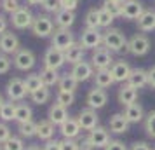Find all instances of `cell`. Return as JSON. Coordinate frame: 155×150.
Wrapping results in <instances>:
<instances>
[{"mask_svg": "<svg viewBox=\"0 0 155 150\" xmlns=\"http://www.w3.org/2000/svg\"><path fill=\"white\" fill-rule=\"evenodd\" d=\"M71 75L75 77V79L78 80V84L80 82H85V80H89L94 75V66H92L89 61H78V63H75L73 66H71Z\"/></svg>", "mask_w": 155, "mask_h": 150, "instance_id": "4fadbf2b", "label": "cell"}, {"mask_svg": "<svg viewBox=\"0 0 155 150\" xmlns=\"http://www.w3.org/2000/svg\"><path fill=\"white\" fill-rule=\"evenodd\" d=\"M103 7L113 16V18H122V4L117 0H105L103 2Z\"/></svg>", "mask_w": 155, "mask_h": 150, "instance_id": "74e56055", "label": "cell"}, {"mask_svg": "<svg viewBox=\"0 0 155 150\" xmlns=\"http://www.w3.org/2000/svg\"><path fill=\"white\" fill-rule=\"evenodd\" d=\"M5 93H7V98L11 101H21L25 96H26V87H25V80L18 79H11L7 82V87H5Z\"/></svg>", "mask_w": 155, "mask_h": 150, "instance_id": "7c38bea8", "label": "cell"}, {"mask_svg": "<svg viewBox=\"0 0 155 150\" xmlns=\"http://www.w3.org/2000/svg\"><path fill=\"white\" fill-rule=\"evenodd\" d=\"M64 63H66V59H64V52L63 51L56 49V47H52V45L45 51V54H44V66H45V68L59 70Z\"/></svg>", "mask_w": 155, "mask_h": 150, "instance_id": "30bf717a", "label": "cell"}, {"mask_svg": "<svg viewBox=\"0 0 155 150\" xmlns=\"http://www.w3.org/2000/svg\"><path fill=\"white\" fill-rule=\"evenodd\" d=\"M98 14H99V28H110L115 18H113V16L110 14L103 5L98 9Z\"/></svg>", "mask_w": 155, "mask_h": 150, "instance_id": "ab89813d", "label": "cell"}, {"mask_svg": "<svg viewBox=\"0 0 155 150\" xmlns=\"http://www.w3.org/2000/svg\"><path fill=\"white\" fill-rule=\"evenodd\" d=\"M30 98H31V101H33V103H37V105H44V103H47V101H49V98H51L49 87L42 86L40 89H37L35 93L30 94Z\"/></svg>", "mask_w": 155, "mask_h": 150, "instance_id": "e575fe53", "label": "cell"}, {"mask_svg": "<svg viewBox=\"0 0 155 150\" xmlns=\"http://www.w3.org/2000/svg\"><path fill=\"white\" fill-rule=\"evenodd\" d=\"M80 131H82V128H80L78 121L73 119V117H68V119L59 126V133L63 135V138H77V136L80 135Z\"/></svg>", "mask_w": 155, "mask_h": 150, "instance_id": "7402d4cb", "label": "cell"}, {"mask_svg": "<svg viewBox=\"0 0 155 150\" xmlns=\"http://www.w3.org/2000/svg\"><path fill=\"white\" fill-rule=\"evenodd\" d=\"M42 148L44 150H61V142L59 140H47Z\"/></svg>", "mask_w": 155, "mask_h": 150, "instance_id": "681fc988", "label": "cell"}, {"mask_svg": "<svg viewBox=\"0 0 155 150\" xmlns=\"http://www.w3.org/2000/svg\"><path fill=\"white\" fill-rule=\"evenodd\" d=\"M31 33L35 37H40V38L51 37L54 33V21L47 14L35 16L33 18V23H31Z\"/></svg>", "mask_w": 155, "mask_h": 150, "instance_id": "7a4b0ae2", "label": "cell"}, {"mask_svg": "<svg viewBox=\"0 0 155 150\" xmlns=\"http://www.w3.org/2000/svg\"><path fill=\"white\" fill-rule=\"evenodd\" d=\"M78 86V80L71 75V73H64L61 75V79L58 82V87L59 91H70V93H75V89Z\"/></svg>", "mask_w": 155, "mask_h": 150, "instance_id": "f546056e", "label": "cell"}, {"mask_svg": "<svg viewBox=\"0 0 155 150\" xmlns=\"http://www.w3.org/2000/svg\"><path fill=\"white\" fill-rule=\"evenodd\" d=\"M19 49V38L12 32H5L0 35V51L4 54H16Z\"/></svg>", "mask_w": 155, "mask_h": 150, "instance_id": "5bb4252c", "label": "cell"}, {"mask_svg": "<svg viewBox=\"0 0 155 150\" xmlns=\"http://www.w3.org/2000/svg\"><path fill=\"white\" fill-rule=\"evenodd\" d=\"M35 16L31 14V11L28 7H21L19 11H16L14 14H11V23L16 30H26L31 28V23H33Z\"/></svg>", "mask_w": 155, "mask_h": 150, "instance_id": "9c48e42d", "label": "cell"}, {"mask_svg": "<svg viewBox=\"0 0 155 150\" xmlns=\"http://www.w3.org/2000/svg\"><path fill=\"white\" fill-rule=\"evenodd\" d=\"M145 131L150 138H155V110H152L145 117Z\"/></svg>", "mask_w": 155, "mask_h": 150, "instance_id": "b9f144b4", "label": "cell"}, {"mask_svg": "<svg viewBox=\"0 0 155 150\" xmlns=\"http://www.w3.org/2000/svg\"><path fill=\"white\" fill-rule=\"evenodd\" d=\"M0 7L4 9V12L14 14L16 11H19L23 5H19V0H0Z\"/></svg>", "mask_w": 155, "mask_h": 150, "instance_id": "60d3db41", "label": "cell"}, {"mask_svg": "<svg viewBox=\"0 0 155 150\" xmlns=\"http://www.w3.org/2000/svg\"><path fill=\"white\" fill-rule=\"evenodd\" d=\"M56 101L59 105H63V107H70L75 103V93H70V91H58L56 94Z\"/></svg>", "mask_w": 155, "mask_h": 150, "instance_id": "f35d334b", "label": "cell"}, {"mask_svg": "<svg viewBox=\"0 0 155 150\" xmlns=\"http://www.w3.org/2000/svg\"><path fill=\"white\" fill-rule=\"evenodd\" d=\"M18 131H19L21 138H33V136H37V122H21V124H18Z\"/></svg>", "mask_w": 155, "mask_h": 150, "instance_id": "836d02e7", "label": "cell"}, {"mask_svg": "<svg viewBox=\"0 0 155 150\" xmlns=\"http://www.w3.org/2000/svg\"><path fill=\"white\" fill-rule=\"evenodd\" d=\"M31 107L26 105V103H19V105H16V122L18 124H21V122H28L31 121Z\"/></svg>", "mask_w": 155, "mask_h": 150, "instance_id": "1f68e13d", "label": "cell"}, {"mask_svg": "<svg viewBox=\"0 0 155 150\" xmlns=\"http://www.w3.org/2000/svg\"><path fill=\"white\" fill-rule=\"evenodd\" d=\"M7 25H9L7 18H5V16H4V14H0V35L7 32Z\"/></svg>", "mask_w": 155, "mask_h": 150, "instance_id": "db71d44e", "label": "cell"}, {"mask_svg": "<svg viewBox=\"0 0 155 150\" xmlns=\"http://www.w3.org/2000/svg\"><path fill=\"white\" fill-rule=\"evenodd\" d=\"M150 51V40L143 33H136L127 40V52L133 56H145Z\"/></svg>", "mask_w": 155, "mask_h": 150, "instance_id": "5b68a950", "label": "cell"}, {"mask_svg": "<svg viewBox=\"0 0 155 150\" xmlns=\"http://www.w3.org/2000/svg\"><path fill=\"white\" fill-rule=\"evenodd\" d=\"M91 65L94 70H105L113 65V54L110 49H106L105 45H99L96 49H92L91 54Z\"/></svg>", "mask_w": 155, "mask_h": 150, "instance_id": "3957f363", "label": "cell"}, {"mask_svg": "<svg viewBox=\"0 0 155 150\" xmlns=\"http://www.w3.org/2000/svg\"><path fill=\"white\" fill-rule=\"evenodd\" d=\"M129 150H153V148L145 142H136V143H133V147H131Z\"/></svg>", "mask_w": 155, "mask_h": 150, "instance_id": "816d5d0a", "label": "cell"}, {"mask_svg": "<svg viewBox=\"0 0 155 150\" xmlns=\"http://www.w3.org/2000/svg\"><path fill=\"white\" fill-rule=\"evenodd\" d=\"M0 150H4V148H2V143H0Z\"/></svg>", "mask_w": 155, "mask_h": 150, "instance_id": "91938a15", "label": "cell"}, {"mask_svg": "<svg viewBox=\"0 0 155 150\" xmlns=\"http://www.w3.org/2000/svg\"><path fill=\"white\" fill-rule=\"evenodd\" d=\"M117 100H119V103L122 107H127L131 103H136V100H138V89H134L133 86H129L127 82H124L120 86L119 93H117Z\"/></svg>", "mask_w": 155, "mask_h": 150, "instance_id": "ac0fdd59", "label": "cell"}, {"mask_svg": "<svg viewBox=\"0 0 155 150\" xmlns=\"http://www.w3.org/2000/svg\"><path fill=\"white\" fill-rule=\"evenodd\" d=\"M51 44H52V47L64 52L68 47H71L75 44V37L70 32V28H56L54 33L51 35Z\"/></svg>", "mask_w": 155, "mask_h": 150, "instance_id": "277c9868", "label": "cell"}, {"mask_svg": "<svg viewBox=\"0 0 155 150\" xmlns=\"http://www.w3.org/2000/svg\"><path fill=\"white\" fill-rule=\"evenodd\" d=\"M84 54H85V49L80 44L75 42L71 47H68V49L64 51V59H66V63L75 65V63H78V61L84 59Z\"/></svg>", "mask_w": 155, "mask_h": 150, "instance_id": "83f0119b", "label": "cell"}, {"mask_svg": "<svg viewBox=\"0 0 155 150\" xmlns=\"http://www.w3.org/2000/svg\"><path fill=\"white\" fill-rule=\"evenodd\" d=\"M92 77H94V86L101 87V89H108L112 84H115V79H113L110 68H105V70H96Z\"/></svg>", "mask_w": 155, "mask_h": 150, "instance_id": "484cf974", "label": "cell"}, {"mask_svg": "<svg viewBox=\"0 0 155 150\" xmlns=\"http://www.w3.org/2000/svg\"><path fill=\"white\" fill-rule=\"evenodd\" d=\"M127 84L133 86L134 89H141V87L148 86V70H145V68H133L129 79H127Z\"/></svg>", "mask_w": 155, "mask_h": 150, "instance_id": "44dd1931", "label": "cell"}, {"mask_svg": "<svg viewBox=\"0 0 155 150\" xmlns=\"http://www.w3.org/2000/svg\"><path fill=\"white\" fill-rule=\"evenodd\" d=\"M153 150H155V148H153Z\"/></svg>", "mask_w": 155, "mask_h": 150, "instance_id": "94428289", "label": "cell"}, {"mask_svg": "<svg viewBox=\"0 0 155 150\" xmlns=\"http://www.w3.org/2000/svg\"><path fill=\"white\" fill-rule=\"evenodd\" d=\"M78 150H94V147H92V143L89 138H84V140H80L78 142Z\"/></svg>", "mask_w": 155, "mask_h": 150, "instance_id": "f907efd6", "label": "cell"}, {"mask_svg": "<svg viewBox=\"0 0 155 150\" xmlns=\"http://www.w3.org/2000/svg\"><path fill=\"white\" fill-rule=\"evenodd\" d=\"M103 45L112 52H122L127 51V38L119 28H106L103 33Z\"/></svg>", "mask_w": 155, "mask_h": 150, "instance_id": "6da1fadb", "label": "cell"}, {"mask_svg": "<svg viewBox=\"0 0 155 150\" xmlns=\"http://www.w3.org/2000/svg\"><path fill=\"white\" fill-rule=\"evenodd\" d=\"M78 124H80V128L84 129V131H91L98 126V114H96V110H92V108H84V110H80L78 112V117H77Z\"/></svg>", "mask_w": 155, "mask_h": 150, "instance_id": "9a60e30c", "label": "cell"}, {"mask_svg": "<svg viewBox=\"0 0 155 150\" xmlns=\"http://www.w3.org/2000/svg\"><path fill=\"white\" fill-rule=\"evenodd\" d=\"M11 129H9V126L5 124V122H0V143H5L11 138Z\"/></svg>", "mask_w": 155, "mask_h": 150, "instance_id": "bcb514c9", "label": "cell"}, {"mask_svg": "<svg viewBox=\"0 0 155 150\" xmlns=\"http://www.w3.org/2000/svg\"><path fill=\"white\" fill-rule=\"evenodd\" d=\"M80 45L84 49H96L99 45H103V33L99 28H85L80 35Z\"/></svg>", "mask_w": 155, "mask_h": 150, "instance_id": "8992f818", "label": "cell"}, {"mask_svg": "<svg viewBox=\"0 0 155 150\" xmlns=\"http://www.w3.org/2000/svg\"><path fill=\"white\" fill-rule=\"evenodd\" d=\"M40 79H42V84L45 87H52V86H58V82H59V79H61V75H59V72L58 70L45 68V66H44V70L40 72Z\"/></svg>", "mask_w": 155, "mask_h": 150, "instance_id": "f1b7e54d", "label": "cell"}, {"mask_svg": "<svg viewBox=\"0 0 155 150\" xmlns=\"http://www.w3.org/2000/svg\"><path fill=\"white\" fill-rule=\"evenodd\" d=\"M61 150H78V142L75 138H64L61 140Z\"/></svg>", "mask_w": 155, "mask_h": 150, "instance_id": "f6af8a7d", "label": "cell"}, {"mask_svg": "<svg viewBox=\"0 0 155 150\" xmlns=\"http://www.w3.org/2000/svg\"><path fill=\"white\" fill-rule=\"evenodd\" d=\"M25 150H44V148L42 147H38V145H28Z\"/></svg>", "mask_w": 155, "mask_h": 150, "instance_id": "9f6ffc18", "label": "cell"}, {"mask_svg": "<svg viewBox=\"0 0 155 150\" xmlns=\"http://www.w3.org/2000/svg\"><path fill=\"white\" fill-rule=\"evenodd\" d=\"M47 117H49V121L54 124V126H61L66 119H68V110L66 107L63 105H59V103H52L49 108V112H47Z\"/></svg>", "mask_w": 155, "mask_h": 150, "instance_id": "ffe728a7", "label": "cell"}, {"mask_svg": "<svg viewBox=\"0 0 155 150\" xmlns=\"http://www.w3.org/2000/svg\"><path fill=\"white\" fill-rule=\"evenodd\" d=\"M2 105H4V98H2V96H0V107H2Z\"/></svg>", "mask_w": 155, "mask_h": 150, "instance_id": "6f0895ef", "label": "cell"}, {"mask_svg": "<svg viewBox=\"0 0 155 150\" xmlns=\"http://www.w3.org/2000/svg\"><path fill=\"white\" fill-rule=\"evenodd\" d=\"M75 11H66V9H59L54 14V23L58 28H70L75 23Z\"/></svg>", "mask_w": 155, "mask_h": 150, "instance_id": "cb8c5ba5", "label": "cell"}, {"mask_svg": "<svg viewBox=\"0 0 155 150\" xmlns=\"http://www.w3.org/2000/svg\"><path fill=\"white\" fill-rule=\"evenodd\" d=\"M84 23H85V28H99V14H98V9L92 7L85 12V18H84Z\"/></svg>", "mask_w": 155, "mask_h": 150, "instance_id": "d590c367", "label": "cell"}, {"mask_svg": "<svg viewBox=\"0 0 155 150\" xmlns=\"http://www.w3.org/2000/svg\"><path fill=\"white\" fill-rule=\"evenodd\" d=\"M148 86L152 89H155V66H152L148 70Z\"/></svg>", "mask_w": 155, "mask_h": 150, "instance_id": "f5cc1de1", "label": "cell"}, {"mask_svg": "<svg viewBox=\"0 0 155 150\" xmlns=\"http://www.w3.org/2000/svg\"><path fill=\"white\" fill-rule=\"evenodd\" d=\"M110 72H112L115 82H122V84H124V82H127L133 68H131L124 59H120V61H113V65L110 66Z\"/></svg>", "mask_w": 155, "mask_h": 150, "instance_id": "e0dca14e", "label": "cell"}, {"mask_svg": "<svg viewBox=\"0 0 155 150\" xmlns=\"http://www.w3.org/2000/svg\"><path fill=\"white\" fill-rule=\"evenodd\" d=\"M2 148L4 150H25V142H23V138L19 136H11L5 143H2Z\"/></svg>", "mask_w": 155, "mask_h": 150, "instance_id": "8d00e7d4", "label": "cell"}, {"mask_svg": "<svg viewBox=\"0 0 155 150\" xmlns=\"http://www.w3.org/2000/svg\"><path fill=\"white\" fill-rule=\"evenodd\" d=\"M117 2H120V4H124V2H126V0H117Z\"/></svg>", "mask_w": 155, "mask_h": 150, "instance_id": "680465c9", "label": "cell"}, {"mask_svg": "<svg viewBox=\"0 0 155 150\" xmlns=\"http://www.w3.org/2000/svg\"><path fill=\"white\" fill-rule=\"evenodd\" d=\"M0 119L4 122L16 121V103L14 101H4V105L0 107Z\"/></svg>", "mask_w": 155, "mask_h": 150, "instance_id": "4dcf8cb0", "label": "cell"}, {"mask_svg": "<svg viewBox=\"0 0 155 150\" xmlns=\"http://www.w3.org/2000/svg\"><path fill=\"white\" fill-rule=\"evenodd\" d=\"M124 115L131 124H138L145 119V110L140 103H131V105L124 107Z\"/></svg>", "mask_w": 155, "mask_h": 150, "instance_id": "d4e9b609", "label": "cell"}, {"mask_svg": "<svg viewBox=\"0 0 155 150\" xmlns=\"http://www.w3.org/2000/svg\"><path fill=\"white\" fill-rule=\"evenodd\" d=\"M11 66H12V59L9 58V54H0V75H4V73H7L11 70Z\"/></svg>", "mask_w": 155, "mask_h": 150, "instance_id": "ee69618b", "label": "cell"}, {"mask_svg": "<svg viewBox=\"0 0 155 150\" xmlns=\"http://www.w3.org/2000/svg\"><path fill=\"white\" fill-rule=\"evenodd\" d=\"M54 131H56V126L49 121V119H45V121H40L37 122V136L44 140V142H47V140H52V136H54Z\"/></svg>", "mask_w": 155, "mask_h": 150, "instance_id": "4316f807", "label": "cell"}, {"mask_svg": "<svg viewBox=\"0 0 155 150\" xmlns=\"http://www.w3.org/2000/svg\"><path fill=\"white\" fill-rule=\"evenodd\" d=\"M136 23H138V30L143 32V33H147V32H153L155 30V11L147 9V11L136 19Z\"/></svg>", "mask_w": 155, "mask_h": 150, "instance_id": "603a6c76", "label": "cell"}, {"mask_svg": "<svg viewBox=\"0 0 155 150\" xmlns=\"http://www.w3.org/2000/svg\"><path fill=\"white\" fill-rule=\"evenodd\" d=\"M61 4V9H66V11H75L80 4V0H59Z\"/></svg>", "mask_w": 155, "mask_h": 150, "instance_id": "c3c4849f", "label": "cell"}, {"mask_svg": "<svg viewBox=\"0 0 155 150\" xmlns=\"http://www.w3.org/2000/svg\"><path fill=\"white\" fill-rule=\"evenodd\" d=\"M108 126H110V131H112V133H115V135H124V133L129 131L131 122L126 119L124 114H113L112 117H110Z\"/></svg>", "mask_w": 155, "mask_h": 150, "instance_id": "d6986e66", "label": "cell"}, {"mask_svg": "<svg viewBox=\"0 0 155 150\" xmlns=\"http://www.w3.org/2000/svg\"><path fill=\"white\" fill-rule=\"evenodd\" d=\"M147 9L140 0H126L122 4V18L129 19V21H136Z\"/></svg>", "mask_w": 155, "mask_h": 150, "instance_id": "8fae6325", "label": "cell"}, {"mask_svg": "<svg viewBox=\"0 0 155 150\" xmlns=\"http://www.w3.org/2000/svg\"><path fill=\"white\" fill-rule=\"evenodd\" d=\"M103 150H127V147H126V143L120 142V140H110V143Z\"/></svg>", "mask_w": 155, "mask_h": 150, "instance_id": "7dc6e473", "label": "cell"}, {"mask_svg": "<svg viewBox=\"0 0 155 150\" xmlns=\"http://www.w3.org/2000/svg\"><path fill=\"white\" fill-rule=\"evenodd\" d=\"M85 103H87V108H92V110H99L103 108L108 103V93L101 87H92L91 91L85 96Z\"/></svg>", "mask_w": 155, "mask_h": 150, "instance_id": "ba28073f", "label": "cell"}, {"mask_svg": "<svg viewBox=\"0 0 155 150\" xmlns=\"http://www.w3.org/2000/svg\"><path fill=\"white\" fill-rule=\"evenodd\" d=\"M28 5H42V0H26Z\"/></svg>", "mask_w": 155, "mask_h": 150, "instance_id": "11a10c76", "label": "cell"}, {"mask_svg": "<svg viewBox=\"0 0 155 150\" xmlns=\"http://www.w3.org/2000/svg\"><path fill=\"white\" fill-rule=\"evenodd\" d=\"M87 138L91 140L94 148H105L106 145L110 143V133H108V129L101 128V126H96L94 129H91Z\"/></svg>", "mask_w": 155, "mask_h": 150, "instance_id": "2e32d148", "label": "cell"}, {"mask_svg": "<svg viewBox=\"0 0 155 150\" xmlns=\"http://www.w3.org/2000/svg\"><path fill=\"white\" fill-rule=\"evenodd\" d=\"M42 9L45 12H54L56 14L61 9V4H59V0H42Z\"/></svg>", "mask_w": 155, "mask_h": 150, "instance_id": "7bdbcfd3", "label": "cell"}, {"mask_svg": "<svg viewBox=\"0 0 155 150\" xmlns=\"http://www.w3.org/2000/svg\"><path fill=\"white\" fill-rule=\"evenodd\" d=\"M35 54L31 52L30 49H25V47H21V49L18 51L14 54V59H12V63H14V66L18 68V70L21 72H26V70H31L33 66H35Z\"/></svg>", "mask_w": 155, "mask_h": 150, "instance_id": "52a82bcc", "label": "cell"}, {"mask_svg": "<svg viewBox=\"0 0 155 150\" xmlns=\"http://www.w3.org/2000/svg\"><path fill=\"white\" fill-rule=\"evenodd\" d=\"M44 84H42V79H40V73H30L26 75V79H25V87H26V93L31 94L35 93L37 89H40Z\"/></svg>", "mask_w": 155, "mask_h": 150, "instance_id": "d6a6232c", "label": "cell"}]
</instances>
